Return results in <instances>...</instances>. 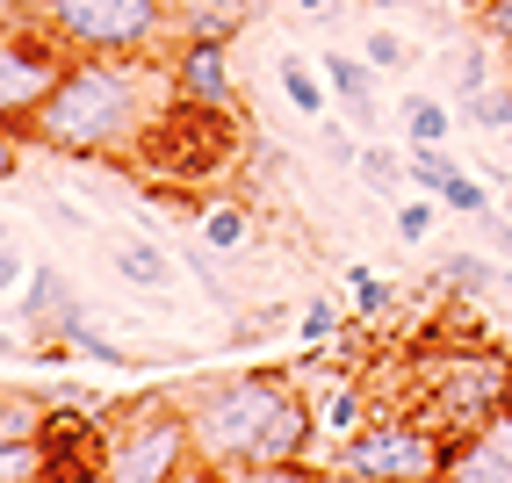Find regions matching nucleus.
Instances as JSON below:
<instances>
[{
    "instance_id": "nucleus-39",
    "label": "nucleus",
    "mask_w": 512,
    "mask_h": 483,
    "mask_svg": "<svg viewBox=\"0 0 512 483\" xmlns=\"http://www.w3.org/2000/svg\"><path fill=\"white\" fill-rule=\"evenodd\" d=\"M505 80H512V51H505Z\"/></svg>"
},
{
    "instance_id": "nucleus-28",
    "label": "nucleus",
    "mask_w": 512,
    "mask_h": 483,
    "mask_svg": "<svg viewBox=\"0 0 512 483\" xmlns=\"http://www.w3.org/2000/svg\"><path fill=\"white\" fill-rule=\"evenodd\" d=\"M22 145H29V137H22L15 123H0V188H8V181L22 174Z\"/></svg>"
},
{
    "instance_id": "nucleus-25",
    "label": "nucleus",
    "mask_w": 512,
    "mask_h": 483,
    "mask_svg": "<svg viewBox=\"0 0 512 483\" xmlns=\"http://www.w3.org/2000/svg\"><path fill=\"white\" fill-rule=\"evenodd\" d=\"M476 231H484V253H491V260L505 267V260H512V217H505V210H498V202H491V210H484V217H476Z\"/></svg>"
},
{
    "instance_id": "nucleus-13",
    "label": "nucleus",
    "mask_w": 512,
    "mask_h": 483,
    "mask_svg": "<svg viewBox=\"0 0 512 483\" xmlns=\"http://www.w3.org/2000/svg\"><path fill=\"white\" fill-rule=\"evenodd\" d=\"M368 411H375V404H368V375H339V390L318 404V433H325V440H347Z\"/></svg>"
},
{
    "instance_id": "nucleus-10",
    "label": "nucleus",
    "mask_w": 512,
    "mask_h": 483,
    "mask_svg": "<svg viewBox=\"0 0 512 483\" xmlns=\"http://www.w3.org/2000/svg\"><path fill=\"white\" fill-rule=\"evenodd\" d=\"M109 267H116V282H130V289H174V260H166V246L159 238H138V231H123V238H109Z\"/></svg>"
},
{
    "instance_id": "nucleus-1",
    "label": "nucleus",
    "mask_w": 512,
    "mask_h": 483,
    "mask_svg": "<svg viewBox=\"0 0 512 483\" xmlns=\"http://www.w3.org/2000/svg\"><path fill=\"white\" fill-rule=\"evenodd\" d=\"M174 109L166 58H65L58 87L29 116V145L51 159H130Z\"/></svg>"
},
{
    "instance_id": "nucleus-14",
    "label": "nucleus",
    "mask_w": 512,
    "mask_h": 483,
    "mask_svg": "<svg viewBox=\"0 0 512 483\" xmlns=\"http://www.w3.org/2000/svg\"><path fill=\"white\" fill-rule=\"evenodd\" d=\"M275 80H282V101H289L296 116H311V123H318V116L332 109V87H325V73H318V65H303L296 51L275 65Z\"/></svg>"
},
{
    "instance_id": "nucleus-22",
    "label": "nucleus",
    "mask_w": 512,
    "mask_h": 483,
    "mask_svg": "<svg viewBox=\"0 0 512 483\" xmlns=\"http://www.w3.org/2000/svg\"><path fill=\"white\" fill-rule=\"evenodd\" d=\"M491 202H498V195H491L484 181H476V174H469V166H462V174H455L448 188H440V210H462V217H484V210H491Z\"/></svg>"
},
{
    "instance_id": "nucleus-15",
    "label": "nucleus",
    "mask_w": 512,
    "mask_h": 483,
    "mask_svg": "<svg viewBox=\"0 0 512 483\" xmlns=\"http://www.w3.org/2000/svg\"><path fill=\"white\" fill-rule=\"evenodd\" d=\"M397 116H404V137H412V145H448V130H455V109L433 101V94H404Z\"/></svg>"
},
{
    "instance_id": "nucleus-6",
    "label": "nucleus",
    "mask_w": 512,
    "mask_h": 483,
    "mask_svg": "<svg viewBox=\"0 0 512 483\" xmlns=\"http://www.w3.org/2000/svg\"><path fill=\"white\" fill-rule=\"evenodd\" d=\"M65 51L44 22H0V123H15L29 137V116L44 109V94L65 73Z\"/></svg>"
},
{
    "instance_id": "nucleus-40",
    "label": "nucleus",
    "mask_w": 512,
    "mask_h": 483,
    "mask_svg": "<svg viewBox=\"0 0 512 483\" xmlns=\"http://www.w3.org/2000/svg\"><path fill=\"white\" fill-rule=\"evenodd\" d=\"M505 152H512V130H505Z\"/></svg>"
},
{
    "instance_id": "nucleus-20",
    "label": "nucleus",
    "mask_w": 512,
    "mask_h": 483,
    "mask_svg": "<svg viewBox=\"0 0 512 483\" xmlns=\"http://www.w3.org/2000/svg\"><path fill=\"white\" fill-rule=\"evenodd\" d=\"M440 274H448L455 289H469V296H491L498 260H491V253H448V260H440Z\"/></svg>"
},
{
    "instance_id": "nucleus-11",
    "label": "nucleus",
    "mask_w": 512,
    "mask_h": 483,
    "mask_svg": "<svg viewBox=\"0 0 512 483\" xmlns=\"http://www.w3.org/2000/svg\"><path fill=\"white\" fill-rule=\"evenodd\" d=\"M253 8L260 0H174V29L181 37H238Z\"/></svg>"
},
{
    "instance_id": "nucleus-4",
    "label": "nucleus",
    "mask_w": 512,
    "mask_h": 483,
    "mask_svg": "<svg viewBox=\"0 0 512 483\" xmlns=\"http://www.w3.org/2000/svg\"><path fill=\"white\" fill-rule=\"evenodd\" d=\"M37 22L73 58H166L174 0H37Z\"/></svg>"
},
{
    "instance_id": "nucleus-17",
    "label": "nucleus",
    "mask_w": 512,
    "mask_h": 483,
    "mask_svg": "<svg viewBox=\"0 0 512 483\" xmlns=\"http://www.w3.org/2000/svg\"><path fill=\"white\" fill-rule=\"evenodd\" d=\"M455 174H462V159L448 145H404V181H412L419 195H440Z\"/></svg>"
},
{
    "instance_id": "nucleus-3",
    "label": "nucleus",
    "mask_w": 512,
    "mask_h": 483,
    "mask_svg": "<svg viewBox=\"0 0 512 483\" xmlns=\"http://www.w3.org/2000/svg\"><path fill=\"white\" fill-rule=\"evenodd\" d=\"M94 476L101 483H181L202 476L195 455V426L181 397H138L116 404L94 433Z\"/></svg>"
},
{
    "instance_id": "nucleus-12",
    "label": "nucleus",
    "mask_w": 512,
    "mask_h": 483,
    "mask_svg": "<svg viewBox=\"0 0 512 483\" xmlns=\"http://www.w3.org/2000/svg\"><path fill=\"white\" fill-rule=\"evenodd\" d=\"M44 404L22 390H0V455H22V447H44Z\"/></svg>"
},
{
    "instance_id": "nucleus-38",
    "label": "nucleus",
    "mask_w": 512,
    "mask_h": 483,
    "mask_svg": "<svg viewBox=\"0 0 512 483\" xmlns=\"http://www.w3.org/2000/svg\"><path fill=\"white\" fill-rule=\"evenodd\" d=\"M8 238H15V231H8V224H0V246H8Z\"/></svg>"
},
{
    "instance_id": "nucleus-35",
    "label": "nucleus",
    "mask_w": 512,
    "mask_h": 483,
    "mask_svg": "<svg viewBox=\"0 0 512 483\" xmlns=\"http://www.w3.org/2000/svg\"><path fill=\"white\" fill-rule=\"evenodd\" d=\"M455 8H462V15L476 22V15H484V8H491V0H455Z\"/></svg>"
},
{
    "instance_id": "nucleus-33",
    "label": "nucleus",
    "mask_w": 512,
    "mask_h": 483,
    "mask_svg": "<svg viewBox=\"0 0 512 483\" xmlns=\"http://www.w3.org/2000/svg\"><path fill=\"white\" fill-rule=\"evenodd\" d=\"M289 8H296V15H318V22H325V15L339 8V0H289Z\"/></svg>"
},
{
    "instance_id": "nucleus-16",
    "label": "nucleus",
    "mask_w": 512,
    "mask_h": 483,
    "mask_svg": "<svg viewBox=\"0 0 512 483\" xmlns=\"http://www.w3.org/2000/svg\"><path fill=\"white\" fill-rule=\"evenodd\" d=\"M455 123H469V130H512V80H491V87H476V94H462V109H455Z\"/></svg>"
},
{
    "instance_id": "nucleus-8",
    "label": "nucleus",
    "mask_w": 512,
    "mask_h": 483,
    "mask_svg": "<svg viewBox=\"0 0 512 483\" xmlns=\"http://www.w3.org/2000/svg\"><path fill=\"white\" fill-rule=\"evenodd\" d=\"M318 73H325V87H332L339 109H347L361 130H375V116H383V109H375V65L354 58V51H325V58H318Z\"/></svg>"
},
{
    "instance_id": "nucleus-23",
    "label": "nucleus",
    "mask_w": 512,
    "mask_h": 483,
    "mask_svg": "<svg viewBox=\"0 0 512 483\" xmlns=\"http://www.w3.org/2000/svg\"><path fill=\"white\" fill-rule=\"evenodd\" d=\"M368 65L375 73H404V65H412V44H404L397 29H368Z\"/></svg>"
},
{
    "instance_id": "nucleus-9",
    "label": "nucleus",
    "mask_w": 512,
    "mask_h": 483,
    "mask_svg": "<svg viewBox=\"0 0 512 483\" xmlns=\"http://www.w3.org/2000/svg\"><path fill=\"white\" fill-rule=\"evenodd\" d=\"M253 231H260V217H253L238 195H210V202H195V246H210V253H238V246H253Z\"/></svg>"
},
{
    "instance_id": "nucleus-7",
    "label": "nucleus",
    "mask_w": 512,
    "mask_h": 483,
    "mask_svg": "<svg viewBox=\"0 0 512 483\" xmlns=\"http://www.w3.org/2000/svg\"><path fill=\"white\" fill-rule=\"evenodd\" d=\"M166 80L188 109H231V37H174L166 44Z\"/></svg>"
},
{
    "instance_id": "nucleus-36",
    "label": "nucleus",
    "mask_w": 512,
    "mask_h": 483,
    "mask_svg": "<svg viewBox=\"0 0 512 483\" xmlns=\"http://www.w3.org/2000/svg\"><path fill=\"white\" fill-rule=\"evenodd\" d=\"M498 289H505V296H512V260H505V267H498Z\"/></svg>"
},
{
    "instance_id": "nucleus-24",
    "label": "nucleus",
    "mask_w": 512,
    "mask_h": 483,
    "mask_svg": "<svg viewBox=\"0 0 512 483\" xmlns=\"http://www.w3.org/2000/svg\"><path fill=\"white\" fill-rule=\"evenodd\" d=\"M361 174H368L375 188H383V195H390V188H404V152H383V145H368V152H361Z\"/></svg>"
},
{
    "instance_id": "nucleus-27",
    "label": "nucleus",
    "mask_w": 512,
    "mask_h": 483,
    "mask_svg": "<svg viewBox=\"0 0 512 483\" xmlns=\"http://www.w3.org/2000/svg\"><path fill=\"white\" fill-rule=\"evenodd\" d=\"M476 29H484V37H491L498 51H512V0H491V8L476 15Z\"/></svg>"
},
{
    "instance_id": "nucleus-29",
    "label": "nucleus",
    "mask_w": 512,
    "mask_h": 483,
    "mask_svg": "<svg viewBox=\"0 0 512 483\" xmlns=\"http://www.w3.org/2000/svg\"><path fill=\"white\" fill-rule=\"evenodd\" d=\"M0 476H51L44 447H22V455H0Z\"/></svg>"
},
{
    "instance_id": "nucleus-21",
    "label": "nucleus",
    "mask_w": 512,
    "mask_h": 483,
    "mask_svg": "<svg viewBox=\"0 0 512 483\" xmlns=\"http://www.w3.org/2000/svg\"><path fill=\"white\" fill-rule=\"evenodd\" d=\"M433 224H440V195H404L397 202V238L404 246H426Z\"/></svg>"
},
{
    "instance_id": "nucleus-34",
    "label": "nucleus",
    "mask_w": 512,
    "mask_h": 483,
    "mask_svg": "<svg viewBox=\"0 0 512 483\" xmlns=\"http://www.w3.org/2000/svg\"><path fill=\"white\" fill-rule=\"evenodd\" d=\"M22 347H29V339H15V332H0V361H15Z\"/></svg>"
},
{
    "instance_id": "nucleus-5",
    "label": "nucleus",
    "mask_w": 512,
    "mask_h": 483,
    "mask_svg": "<svg viewBox=\"0 0 512 483\" xmlns=\"http://www.w3.org/2000/svg\"><path fill=\"white\" fill-rule=\"evenodd\" d=\"M448 469V433L419 404H383L332 447L325 476H368V483H426Z\"/></svg>"
},
{
    "instance_id": "nucleus-31",
    "label": "nucleus",
    "mask_w": 512,
    "mask_h": 483,
    "mask_svg": "<svg viewBox=\"0 0 512 483\" xmlns=\"http://www.w3.org/2000/svg\"><path fill=\"white\" fill-rule=\"evenodd\" d=\"M44 217H51L65 238H87V231H94V217H87V210H73V202H44Z\"/></svg>"
},
{
    "instance_id": "nucleus-37",
    "label": "nucleus",
    "mask_w": 512,
    "mask_h": 483,
    "mask_svg": "<svg viewBox=\"0 0 512 483\" xmlns=\"http://www.w3.org/2000/svg\"><path fill=\"white\" fill-rule=\"evenodd\" d=\"M368 8H412V0H368Z\"/></svg>"
},
{
    "instance_id": "nucleus-30",
    "label": "nucleus",
    "mask_w": 512,
    "mask_h": 483,
    "mask_svg": "<svg viewBox=\"0 0 512 483\" xmlns=\"http://www.w3.org/2000/svg\"><path fill=\"white\" fill-rule=\"evenodd\" d=\"M318 137H325V159H332V166H354V159H361V152H354V137L339 130V123H325V116H318Z\"/></svg>"
},
{
    "instance_id": "nucleus-18",
    "label": "nucleus",
    "mask_w": 512,
    "mask_h": 483,
    "mask_svg": "<svg viewBox=\"0 0 512 483\" xmlns=\"http://www.w3.org/2000/svg\"><path fill=\"white\" fill-rule=\"evenodd\" d=\"M339 332H347V318H339L332 296H311L296 310V339H303V347H339Z\"/></svg>"
},
{
    "instance_id": "nucleus-32",
    "label": "nucleus",
    "mask_w": 512,
    "mask_h": 483,
    "mask_svg": "<svg viewBox=\"0 0 512 483\" xmlns=\"http://www.w3.org/2000/svg\"><path fill=\"white\" fill-rule=\"evenodd\" d=\"M484 440H498V447H505V455H512V404H505V411H498V419L484 426Z\"/></svg>"
},
{
    "instance_id": "nucleus-2",
    "label": "nucleus",
    "mask_w": 512,
    "mask_h": 483,
    "mask_svg": "<svg viewBox=\"0 0 512 483\" xmlns=\"http://www.w3.org/2000/svg\"><path fill=\"white\" fill-rule=\"evenodd\" d=\"M412 383L426 419L448 440H462V433H484L512 404V354L491 339H440L412 361Z\"/></svg>"
},
{
    "instance_id": "nucleus-26",
    "label": "nucleus",
    "mask_w": 512,
    "mask_h": 483,
    "mask_svg": "<svg viewBox=\"0 0 512 483\" xmlns=\"http://www.w3.org/2000/svg\"><path fill=\"white\" fill-rule=\"evenodd\" d=\"M29 267H37V260H29L15 238H8V246H0V296H15V289H22V282H29Z\"/></svg>"
},
{
    "instance_id": "nucleus-19",
    "label": "nucleus",
    "mask_w": 512,
    "mask_h": 483,
    "mask_svg": "<svg viewBox=\"0 0 512 483\" xmlns=\"http://www.w3.org/2000/svg\"><path fill=\"white\" fill-rule=\"evenodd\" d=\"M347 289H354V310H361V325H375V318H390V310H397V289H390L375 267H347Z\"/></svg>"
}]
</instances>
